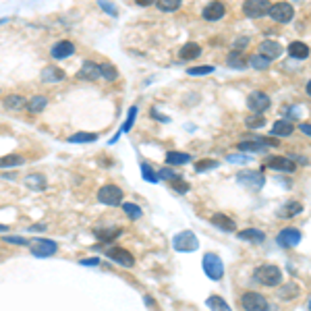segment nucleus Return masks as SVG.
Here are the masks:
<instances>
[{
	"label": "nucleus",
	"instance_id": "nucleus-1",
	"mask_svg": "<svg viewBox=\"0 0 311 311\" xmlns=\"http://www.w3.org/2000/svg\"><path fill=\"white\" fill-rule=\"evenodd\" d=\"M255 280L263 286H278L282 282V270L278 265H272V263H263L255 270Z\"/></svg>",
	"mask_w": 311,
	"mask_h": 311
},
{
	"label": "nucleus",
	"instance_id": "nucleus-2",
	"mask_svg": "<svg viewBox=\"0 0 311 311\" xmlns=\"http://www.w3.org/2000/svg\"><path fill=\"white\" fill-rule=\"evenodd\" d=\"M202 265H204L206 276L212 280H220L224 276V263H222V259L216 253H206L202 259Z\"/></svg>",
	"mask_w": 311,
	"mask_h": 311
},
{
	"label": "nucleus",
	"instance_id": "nucleus-3",
	"mask_svg": "<svg viewBox=\"0 0 311 311\" xmlns=\"http://www.w3.org/2000/svg\"><path fill=\"white\" fill-rule=\"evenodd\" d=\"M123 189L121 187H116V185H104V187H100V191H98V199L104 204V206H110V208H116V206H121L123 204Z\"/></svg>",
	"mask_w": 311,
	"mask_h": 311
},
{
	"label": "nucleus",
	"instance_id": "nucleus-4",
	"mask_svg": "<svg viewBox=\"0 0 311 311\" xmlns=\"http://www.w3.org/2000/svg\"><path fill=\"white\" fill-rule=\"evenodd\" d=\"M241 305H243V309H245V311H268L270 309L268 299H265L263 295H259V293H253V291L243 293Z\"/></svg>",
	"mask_w": 311,
	"mask_h": 311
},
{
	"label": "nucleus",
	"instance_id": "nucleus-5",
	"mask_svg": "<svg viewBox=\"0 0 311 311\" xmlns=\"http://www.w3.org/2000/svg\"><path fill=\"white\" fill-rule=\"evenodd\" d=\"M172 247L176 251H181V253H191V251H195L199 247V241H197L195 232L183 230V232H179V235L172 239Z\"/></svg>",
	"mask_w": 311,
	"mask_h": 311
},
{
	"label": "nucleus",
	"instance_id": "nucleus-6",
	"mask_svg": "<svg viewBox=\"0 0 311 311\" xmlns=\"http://www.w3.org/2000/svg\"><path fill=\"white\" fill-rule=\"evenodd\" d=\"M237 183L247 187V189H253V191H259L263 185H265V176L257 170H241L237 174Z\"/></svg>",
	"mask_w": 311,
	"mask_h": 311
},
{
	"label": "nucleus",
	"instance_id": "nucleus-7",
	"mask_svg": "<svg viewBox=\"0 0 311 311\" xmlns=\"http://www.w3.org/2000/svg\"><path fill=\"white\" fill-rule=\"evenodd\" d=\"M268 11H270V0H245V3H243V13L249 19L265 17Z\"/></svg>",
	"mask_w": 311,
	"mask_h": 311
},
{
	"label": "nucleus",
	"instance_id": "nucleus-8",
	"mask_svg": "<svg viewBox=\"0 0 311 311\" xmlns=\"http://www.w3.org/2000/svg\"><path fill=\"white\" fill-rule=\"evenodd\" d=\"M268 15L276 21V23H288V21L295 17V9L288 3H276V5H270Z\"/></svg>",
	"mask_w": 311,
	"mask_h": 311
},
{
	"label": "nucleus",
	"instance_id": "nucleus-9",
	"mask_svg": "<svg viewBox=\"0 0 311 311\" xmlns=\"http://www.w3.org/2000/svg\"><path fill=\"white\" fill-rule=\"evenodd\" d=\"M247 106H249V110L253 114H261L272 106V100H270L268 94H263V92H253L247 98Z\"/></svg>",
	"mask_w": 311,
	"mask_h": 311
},
{
	"label": "nucleus",
	"instance_id": "nucleus-10",
	"mask_svg": "<svg viewBox=\"0 0 311 311\" xmlns=\"http://www.w3.org/2000/svg\"><path fill=\"white\" fill-rule=\"evenodd\" d=\"M301 239H303L301 230H299V228H291V226L284 228V230H280V232H278V237H276L278 245H280V247H284V249L297 247L299 243H301Z\"/></svg>",
	"mask_w": 311,
	"mask_h": 311
},
{
	"label": "nucleus",
	"instance_id": "nucleus-11",
	"mask_svg": "<svg viewBox=\"0 0 311 311\" xmlns=\"http://www.w3.org/2000/svg\"><path fill=\"white\" fill-rule=\"evenodd\" d=\"M106 255L112 259L114 263L123 265V268H133V265H135V257H133V255H131L127 249H123V247H112V249H108Z\"/></svg>",
	"mask_w": 311,
	"mask_h": 311
},
{
	"label": "nucleus",
	"instance_id": "nucleus-12",
	"mask_svg": "<svg viewBox=\"0 0 311 311\" xmlns=\"http://www.w3.org/2000/svg\"><path fill=\"white\" fill-rule=\"evenodd\" d=\"M56 249H58V245L50 239H37L31 245V253L35 257H50L56 253Z\"/></svg>",
	"mask_w": 311,
	"mask_h": 311
},
{
	"label": "nucleus",
	"instance_id": "nucleus-13",
	"mask_svg": "<svg viewBox=\"0 0 311 311\" xmlns=\"http://www.w3.org/2000/svg\"><path fill=\"white\" fill-rule=\"evenodd\" d=\"M73 52H75V46H73V42H69V40H62V42L54 44L52 50H50V54H52L56 60L69 58V56H73Z\"/></svg>",
	"mask_w": 311,
	"mask_h": 311
},
{
	"label": "nucleus",
	"instance_id": "nucleus-14",
	"mask_svg": "<svg viewBox=\"0 0 311 311\" xmlns=\"http://www.w3.org/2000/svg\"><path fill=\"white\" fill-rule=\"evenodd\" d=\"M224 15H226V5L220 3V0H214V3H210L204 9V19H208V21H218Z\"/></svg>",
	"mask_w": 311,
	"mask_h": 311
},
{
	"label": "nucleus",
	"instance_id": "nucleus-15",
	"mask_svg": "<svg viewBox=\"0 0 311 311\" xmlns=\"http://www.w3.org/2000/svg\"><path fill=\"white\" fill-rule=\"evenodd\" d=\"M268 166L272 170H282V172H295L297 170V164L291 158H286V156H276V158H270Z\"/></svg>",
	"mask_w": 311,
	"mask_h": 311
},
{
	"label": "nucleus",
	"instance_id": "nucleus-16",
	"mask_svg": "<svg viewBox=\"0 0 311 311\" xmlns=\"http://www.w3.org/2000/svg\"><path fill=\"white\" fill-rule=\"evenodd\" d=\"M282 46L278 42H274V40H268V42H261V46H259V54L261 56H265L268 60H274V58H278L280 54H282Z\"/></svg>",
	"mask_w": 311,
	"mask_h": 311
},
{
	"label": "nucleus",
	"instance_id": "nucleus-17",
	"mask_svg": "<svg viewBox=\"0 0 311 311\" xmlns=\"http://www.w3.org/2000/svg\"><path fill=\"white\" fill-rule=\"evenodd\" d=\"M23 185H25L27 189H31V191H46V187H48L46 176H44V174H37V172L27 174L25 179H23Z\"/></svg>",
	"mask_w": 311,
	"mask_h": 311
},
{
	"label": "nucleus",
	"instance_id": "nucleus-18",
	"mask_svg": "<svg viewBox=\"0 0 311 311\" xmlns=\"http://www.w3.org/2000/svg\"><path fill=\"white\" fill-rule=\"evenodd\" d=\"M212 224L222 228V230H226V232H235L237 230V222L232 218H228L226 214H214L212 216Z\"/></svg>",
	"mask_w": 311,
	"mask_h": 311
},
{
	"label": "nucleus",
	"instance_id": "nucleus-19",
	"mask_svg": "<svg viewBox=\"0 0 311 311\" xmlns=\"http://www.w3.org/2000/svg\"><path fill=\"white\" fill-rule=\"evenodd\" d=\"M79 79H87V81H96L100 79V64L96 62H85L79 71Z\"/></svg>",
	"mask_w": 311,
	"mask_h": 311
},
{
	"label": "nucleus",
	"instance_id": "nucleus-20",
	"mask_svg": "<svg viewBox=\"0 0 311 311\" xmlns=\"http://www.w3.org/2000/svg\"><path fill=\"white\" fill-rule=\"evenodd\" d=\"M288 54L297 60H305V58H309V46L303 42H291L288 44Z\"/></svg>",
	"mask_w": 311,
	"mask_h": 311
},
{
	"label": "nucleus",
	"instance_id": "nucleus-21",
	"mask_svg": "<svg viewBox=\"0 0 311 311\" xmlns=\"http://www.w3.org/2000/svg\"><path fill=\"white\" fill-rule=\"evenodd\" d=\"M237 237H239L241 241L255 243V245H259V243H263V241H265V235H263L261 230H257V228H245V230L237 232Z\"/></svg>",
	"mask_w": 311,
	"mask_h": 311
},
{
	"label": "nucleus",
	"instance_id": "nucleus-22",
	"mask_svg": "<svg viewBox=\"0 0 311 311\" xmlns=\"http://www.w3.org/2000/svg\"><path fill=\"white\" fill-rule=\"evenodd\" d=\"M62 79H64V71L58 69V66H46L42 71V81H46V83H58Z\"/></svg>",
	"mask_w": 311,
	"mask_h": 311
},
{
	"label": "nucleus",
	"instance_id": "nucleus-23",
	"mask_svg": "<svg viewBox=\"0 0 311 311\" xmlns=\"http://www.w3.org/2000/svg\"><path fill=\"white\" fill-rule=\"evenodd\" d=\"M189 162H191V156L185 151H168L166 153V164H170V166H183Z\"/></svg>",
	"mask_w": 311,
	"mask_h": 311
},
{
	"label": "nucleus",
	"instance_id": "nucleus-24",
	"mask_svg": "<svg viewBox=\"0 0 311 311\" xmlns=\"http://www.w3.org/2000/svg\"><path fill=\"white\" fill-rule=\"evenodd\" d=\"M301 212H303V204H299V202H288V204H284L278 210V216L280 218H293V216H297Z\"/></svg>",
	"mask_w": 311,
	"mask_h": 311
},
{
	"label": "nucleus",
	"instance_id": "nucleus-25",
	"mask_svg": "<svg viewBox=\"0 0 311 311\" xmlns=\"http://www.w3.org/2000/svg\"><path fill=\"white\" fill-rule=\"evenodd\" d=\"M199 54H202V46H199V44H195V42H187L185 46L181 48V58L183 60H193Z\"/></svg>",
	"mask_w": 311,
	"mask_h": 311
},
{
	"label": "nucleus",
	"instance_id": "nucleus-26",
	"mask_svg": "<svg viewBox=\"0 0 311 311\" xmlns=\"http://www.w3.org/2000/svg\"><path fill=\"white\" fill-rule=\"evenodd\" d=\"M293 123L291 121H276L274 127H272V135H278V137H286L293 133Z\"/></svg>",
	"mask_w": 311,
	"mask_h": 311
},
{
	"label": "nucleus",
	"instance_id": "nucleus-27",
	"mask_svg": "<svg viewBox=\"0 0 311 311\" xmlns=\"http://www.w3.org/2000/svg\"><path fill=\"white\" fill-rule=\"evenodd\" d=\"M5 106H7L9 110H23V108L27 106V100H25L23 96L11 94V96H7V98H5Z\"/></svg>",
	"mask_w": 311,
	"mask_h": 311
},
{
	"label": "nucleus",
	"instance_id": "nucleus-28",
	"mask_svg": "<svg viewBox=\"0 0 311 311\" xmlns=\"http://www.w3.org/2000/svg\"><path fill=\"white\" fill-rule=\"evenodd\" d=\"M206 305H208L212 311H232V309H230V305H228L224 299H222V297H218V295H212V297H208Z\"/></svg>",
	"mask_w": 311,
	"mask_h": 311
},
{
	"label": "nucleus",
	"instance_id": "nucleus-29",
	"mask_svg": "<svg viewBox=\"0 0 311 311\" xmlns=\"http://www.w3.org/2000/svg\"><path fill=\"white\" fill-rule=\"evenodd\" d=\"M48 106V98H44V96H35V98H31L29 102H27V110L29 112H33V114H37V112H42L44 108Z\"/></svg>",
	"mask_w": 311,
	"mask_h": 311
},
{
	"label": "nucleus",
	"instance_id": "nucleus-30",
	"mask_svg": "<svg viewBox=\"0 0 311 311\" xmlns=\"http://www.w3.org/2000/svg\"><path fill=\"white\" fill-rule=\"evenodd\" d=\"M21 164H25V158L19 153H11V156L0 158V168H11V166H21Z\"/></svg>",
	"mask_w": 311,
	"mask_h": 311
},
{
	"label": "nucleus",
	"instance_id": "nucleus-31",
	"mask_svg": "<svg viewBox=\"0 0 311 311\" xmlns=\"http://www.w3.org/2000/svg\"><path fill=\"white\" fill-rule=\"evenodd\" d=\"M181 0H156V7H158L162 13H174L181 9Z\"/></svg>",
	"mask_w": 311,
	"mask_h": 311
},
{
	"label": "nucleus",
	"instance_id": "nucleus-32",
	"mask_svg": "<svg viewBox=\"0 0 311 311\" xmlns=\"http://www.w3.org/2000/svg\"><path fill=\"white\" fill-rule=\"evenodd\" d=\"M270 62H272V60H268V58L261 56V54H253V56H249V60H247V64H251L253 69H257V71L270 69Z\"/></svg>",
	"mask_w": 311,
	"mask_h": 311
},
{
	"label": "nucleus",
	"instance_id": "nucleus-33",
	"mask_svg": "<svg viewBox=\"0 0 311 311\" xmlns=\"http://www.w3.org/2000/svg\"><path fill=\"white\" fill-rule=\"evenodd\" d=\"M96 235H98V239H100L102 243H108V241H114L116 237H121V235H123V230H121V228H116V226H112V228L98 230Z\"/></svg>",
	"mask_w": 311,
	"mask_h": 311
},
{
	"label": "nucleus",
	"instance_id": "nucleus-34",
	"mask_svg": "<svg viewBox=\"0 0 311 311\" xmlns=\"http://www.w3.org/2000/svg\"><path fill=\"white\" fill-rule=\"evenodd\" d=\"M100 77H104V79H108V81H116V79H119V71H116V66L108 64V62L100 64Z\"/></svg>",
	"mask_w": 311,
	"mask_h": 311
},
{
	"label": "nucleus",
	"instance_id": "nucleus-35",
	"mask_svg": "<svg viewBox=\"0 0 311 311\" xmlns=\"http://www.w3.org/2000/svg\"><path fill=\"white\" fill-rule=\"evenodd\" d=\"M71 143H94L98 141V135L96 133H75V135L69 137Z\"/></svg>",
	"mask_w": 311,
	"mask_h": 311
},
{
	"label": "nucleus",
	"instance_id": "nucleus-36",
	"mask_svg": "<svg viewBox=\"0 0 311 311\" xmlns=\"http://www.w3.org/2000/svg\"><path fill=\"white\" fill-rule=\"evenodd\" d=\"M141 176H143V181H147V183H160V176H158V172H156L149 164H141Z\"/></svg>",
	"mask_w": 311,
	"mask_h": 311
},
{
	"label": "nucleus",
	"instance_id": "nucleus-37",
	"mask_svg": "<svg viewBox=\"0 0 311 311\" xmlns=\"http://www.w3.org/2000/svg\"><path fill=\"white\" fill-rule=\"evenodd\" d=\"M123 210H125V214H127L131 220H139V218L143 216V212H141V208H139L137 204H123Z\"/></svg>",
	"mask_w": 311,
	"mask_h": 311
},
{
	"label": "nucleus",
	"instance_id": "nucleus-38",
	"mask_svg": "<svg viewBox=\"0 0 311 311\" xmlns=\"http://www.w3.org/2000/svg\"><path fill=\"white\" fill-rule=\"evenodd\" d=\"M228 66H232V69H235V66H237V69H245L247 60H243L239 52H232V54H228Z\"/></svg>",
	"mask_w": 311,
	"mask_h": 311
},
{
	"label": "nucleus",
	"instance_id": "nucleus-39",
	"mask_svg": "<svg viewBox=\"0 0 311 311\" xmlns=\"http://www.w3.org/2000/svg\"><path fill=\"white\" fill-rule=\"evenodd\" d=\"M158 176L160 179H164V181H176V179H181V174L179 172H174V170H170V168H162V170H158Z\"/></svg>",
	"mask_w": 311,
	"mask_h": 311
},
{
	"label": "nucleus",
	"instance_id": "nucleus-40",
	"mask_svg": "<svg viewBox=\"0 0 311 311\" xmlns=\"http://www.w3.org/2000/svg\"><path fill=\"white\" fill-rule=\"evenodd\" d=\"M247 127L249 129H259V127H263L265 125V119L261 116V114H253V116H247Z\"/></svg>",
	"mask_w": 311,
	"mask_h": 311
},
{
	"label": "nucleus",
	"instance_id": "nucleus-41",
	"mask_svg": "<svg viewBox=\"0 0 311 311\" xmlns=\"http://www.w3.org/2000/svg\"><path fill=\"white\" fill-rule=\"evenodd\" d=\"M187 73H189V75H193V77L208 75V73H214V66H210V64H206V66H193V69H189Z\"/></svg>",
	"mask_w": 311,
	"mask_h": 311
},
{
	"label": "nucleus",
	"instance_id": "nucleus-42",
	"mask_svg": "<svg viewBox=\"0 0 311 311\" xmlns=\"http://www.w3.org/2000/svg\"><path fill=\"white\" fill-rule=\"evenodd\" d=\"M216 166H218L216 160H202V162H197V164H195V172H206V170L216 168Z\"/></svg>",
	"mask_w": 311,
	"mask_h": 311
},
{
	"label": "nucleus",
	"instance_id": "nucleus-43",
	"mask_svg": "<svg viewBox=\"0 0 311 311\" xmlns=\"http://www.w3.org/2000/svg\"><path fill=\"white\" fill-rule=\"evenodd\" d=\"M137 106H133L131 110H129V114H127V123H125V127H123V131H131V127H133V123H135V116H137Z\"/></svg>",
	"mask_w": 311,
	"mask_h": 311
},
{
	"label": "nucleus",
	"instance_id": "nucleus-44",
	"mask_svg": "<svg viewBox=\"0 0 311 311\" xmlns=\"http://www.w3.org/2000/svg\"><path fill=\"white\" fill-rule=\"evenodd\" d=\"M170 185H172L174 191H179V193H187V191H189V183H185L183 179H176V181H172Z\"/></svg>",
	"mask_w": 311,
	"mask_h": 311
},
{
	"label": "nucleus",
	"instance_id": "nucleus-45",
	"mask_svg": "<svg viewBox=\"0 0 311 311\" xmlns=\"http://www.w3.org/2000/svg\"><path fill=\"white\" fill-rule=\"evenodd\" d=\"M100 7H102L106 13L112 15V17H116V15H119V11L114 9V5H112V3H108V0H100Z\"/></svg>",
	"mask_w": 311,
	"mask_h": 311
},
{
	"label": "nucleus",
	"instance_id": "nucleus-46",
	"mask_svg": "<svg viewBox=\"0 0 311 311\" xmlns=\"http://www.w3.org/2000/svg\"><path fill=\"white\" fill-rule=\"evenodd\" d=\"M7 243H13V245H29L27 239H21V237H5Z\"/></svg>",
	"mask_w": 311,
	"mask_h": 311
},
{
	"label": "nucleus",
	"instance_id": "nucleus-47",
	"mask_svg": "<svg viewBox=\"0 0 311 311\" xmlns=\"http://www.w3.org/2000/svg\"><path fill=\"white\" fill-rule=\"evenodd\" d=\"M228 162H251V156H228Z\"/></svg>",
	"mask_w": 311,
	"mask_h": 311
},
{
	"label": "nucleus",
	"instance_id": "nucleus-48",
	"mask_svg": "<svg viewBox=\"0 0 311 311\" xmlns=\"http://www.w3.org/2000/svg\"><path fill=\"white\" fill-rule=\"evenodd\" d=\"M286 158H291L293 162L297 160V162H299V164H303V166L307 164V158H305V156H299V153H291V156H286Z\"/></svg>",
	"mask_w": 311,
	"mask_h": 311
},
{
	"label": "nucleus",
	"instance_id": "nucleus-49",
	"mask_svg": "<svg viewBox=\"0 0 311 311\" xmlns=\"http://www.w3.org/2000/svg\"><path fill=\"white\" fill-rule=\"evenodd\" d=\"M247 44H249L247 37H239V42H235V48H237V50H239V48H245Z\"/></svg>",
	"mask_w": 311,
	"mask_h": 311
},
{
	"label": "nucleus",
	"instance_id": "nucleus-50",
	"mask_svg": "<svg viewBox=\"0 0 311 311\" xmlns=\"http://www.w3.org/2000/svg\"><path fill=\"white\" fill-rule=\"evenodd\" d=\"M100 259L98 257H92V259H81V265H98Z\"/></svg>",
	"mask_w": 311,
	"mask_h": 311
},
{
	"label": "nucleus",
	"instance_id": "nucleus-51",
	"mask_svg": "<svg viewBox=\"0 0 311 311\" xmlns=\"http://www.w3.org/2000/svg\"><path fill=\"white\" fill-rule=\"evenodd\" d=\"M299 129H301L303 133H305V135H307V137L311 135V127H309V123H301V125H299Z\"/></svg>",
	"mask_w": 311,
	"mask_h": 311
},
{
	"label": "nucleus",
	"instance_id": "nucleus-52",
	"mask_svg": "<svg viewBox=\"0 0 311 311\" xmlns=\"http://www.w3.org/2000/svg\"><path fill=\"white\" fill-rule=\"evenodd\" d=\"M151 116H156V119H160L162 123H168V116H162V114L158 112V110H153V108H151Z\"/></svg>",
	"mask_w": 311,
	"mask_h": 311
},
{
	"label": "nucleus",
	"instance_id": "nucleus-53",
	"mask_svg": "<svg viewBox=\"0 0 311 311\" xmlns=\"http://www.w3.org/2000/svg\"><path fill=\"white\" fill-rule=\"evenodd\" d=\"M135 3L139 5V7H149V5H153L156 0H135Z\"/></svg>",
	"mask_w": 311,
	"mask_h": 311
},
{
	"label": "nucleus",
	"instance_id": "nucleus-54",
	"mask_svg": "<svg viewBox=\"0 0 311 311\" xmlns=\"http://www.w3.org/2000/svg\"><path fill=\"white\" fill-rule=\"evenodd\" d=\"M44 228H46L44 224H40V226H31V230H33V232H35V230H44Z\"/></svg>",
	"mask_w": 311,
	"mask_h": 311
},
{
	"label": "nucleus",
	"instance_id": "nucleus-55",
	"mask_svg": "<svg viewBox=\"0 0 311 311\" xmlns=\"http://www.w3.org/2000/svg\"><path fill=\"white\" fill-rule=\"evenodd\" d=\"M7 230V226H0V232H5Z\"/></svg>",
	"mask_w": 311,
	"mask_h": 311
}]
</instances>
